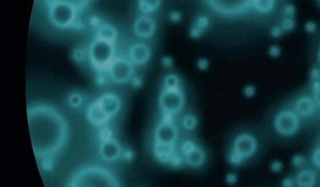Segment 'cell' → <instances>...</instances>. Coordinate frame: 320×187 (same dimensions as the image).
Returning a JSON list of instances; mask_svg holds the SVG:
<instances>
[{"label": "cell", "mask_w": 320, "mask_h": 187, "mask_svg": "<svg viewBox=\"0 0 320 187\" xmlns=\"http://www.w3.org/2000/svg\"><path fill=\"white\" fill-rule=\"evenodd\" d=\"M176 153L175 147L162 146L158 144H154V154L156 158L162 163H168L173 155Z\"/></svg>", "instance_id": "20"}, {"label": "cell", "mask_w": 320, "mask_h": 187, "mask_svg": "<svg viewBox=\"0 0 320 187\" xmlns=\"http://www.w3.org/2000/svg\"><path fill=\"white\" fill-rule=\"evenodd\" d=\"M281 27H282V29H283L284 31H290V30H292L293 27H294V21H293V19L290 18V17H286V18L283 20Z\"/></svg>", "instance_id": "27"}, {"label": "cell", "mask_w": 320, "mask_h": 187, "mask_svg": "<svg viewBox=\"0 0 320 187\" xmlns=\"http://www.w3.org/2000/svg\"><path fill=\"white\" fill-rule=\"evenodd\" d=\"M101 157L108 162H114L123 156V149L120 143L114 137L103 139L100 146Z\"/></svg>", "instance_id": "12"}, {"label": "cell", "mask_w": 320, "mask_h": 187, "mask_svg": "<svg viewBox=\"0 0 320 187\" xmlns=\"http://www.w3.org/2000/svg\"><path fill=\"white\" fill-rule=\"evenodd\" d=\"M283 169V165L279 160H275L270 163V171L273 173H280Z\"/></svg>", "instance_id": "33"}, {"label": "cell", "mask_w": 320, "mask_h": 187, "mask_svg": "<svg viewBox=\"0 0 320 187\" xmlns=\"http://www.w3.org/2000/svg\"><path fill=\"white\" fill-rule=\"evenodd\" d=\"M296 183V180L291 179V178H286L283 180V185L284 186H293Z\"/></svg>", "instance_id": "43"}, {"label": "cell", "mask_w": 320, "mask_h": 187, "mask_svg": "<svg viewBox=\"0 0 320 187\" xmlns=\"http://www.w3.org/2000/svg\"><path fill=\"white\" fill-rule=\"evenodd\" d=\"M178 128L171 120V116L164 115V118L157 124L154 131V144L175 147L178 141Z\"/></svg>", "instance_id": "8"}, {"label": "cell", "mask_w": 320, "mask_h": 187, "mask_svg": "<svg viewBox=\"0 0 320 187\" xmlns=\"http://www.w3.org/2000/svg\"><path fill=\"white\" fill-rule=\"evenodd\" d=\"M86 116L88 121L94 126H104L111 120L101 109L96 101L89 106V108L87 109Z\"/></svg>", "instance_id": "16"}, {"label": "cell", "mask_w": 320, "mask_h": 187, "mask_svg": "<svg viewBox=\"0 0 320 187\" xmlns=\"http://www.w3.org/2000/svg\"><path fill=\"white\" fill-rule=\"evenodd\" d=\"M244 96L246 98H252L255 96V88L253 86H246L244 88Z\"/></svg>", "instance_id": "36"}, {"label": "cell", "mask_w": 320, "mask_h": 187, "mask_svg": "<svg viewBox=\"0 0 320 187\" xmlns=\"http://www.w3.org/2000/svg\"><path fill=\"white\" fill-rule=\"evenodd\" d=\"M95 37L115 43L117 38H118V31H117L116 27H114L111 24H108V23L102 24L97 27Z\"/></svg>", "instance_id": "18"}, {"label": "cell", "mask_w": 320, "mask_h": 187, "mask_svg": "<svg viewBox=\"0 0 320 187\" xmlns=\"http://www.w3.org/2000/svg\"><path fill=\"white\" fill-rule=\"evenodd\" d=\"M163 84H164V88H166V89H177V88H180V80L174 74L167 75L164 78V80H163Z\"/></svg>", "instance_id": "23"}, {"label": "cell", "mask_w": 320, "mask_h": 187, "mask_svg": "<svg viewBox=\"0 0 320 187\" xmlns=\"http://www.w3.org/2000/svg\"><path fill=\"white\" fill-rule=\"evenodd\" d=\"M226 181H227L228 183L234 184V183H236V182L238 181V177H237V175H235V174H228L227 177H226Z\"/></svg>", "instance_id": "41"}, {"label": "cell", "mask_w": 320, "mask_h": 187, "mask_svg": "<svg viewBox=\"0 0 320 187\" xmlns=\"http://www.w3.org/2000/svg\"><path fill=\"white\" fill-rule=\"evenodd\" d=\"M319 61H320V51H319Z\"/></svg>", "instance_id": "45"}, {"label": "cell", "mask_w": 320, "mask_h": 187, "mask_svg": "<svg viewBox=\"0 0 320 187\" xmlns=\"http://www.w3.org/2000/svg\"><path fill=\"white\" fill-rule=\"evenodd\" d=\"M78 9L65 3H53L49 8V20L57 28L67 29L75 25L78 17Z\"/></svg>", "instance_id": "5"}, {"label": "cell", "mask_w": 320, "mask_h": 187, "mask_svg": "<svg viewBox=\"0 0 320 187\" xmlns=\"http://www.w3.org/2000/svg\"><path fill=\"white\" fill-rule=\"evenodd\" d=\"M184 159L189 167L201 168L206 161V153L202 148L195 146L189 152L184 154Z\"/></svg>", "instance_id": "17"}, {"label": "cell", "mask_w": 320, "mask_h": 187, "mask_svg": "<svg viewBox=\"0 0 320 187\" xmlns=\"http://www.w3.org/2000/svg\"><path fill=\"white\" fill-rule=\"evenodd\" d=\"M83 101L84 100H83L82 95H80V93H78V92L70 93L69 97H68V100H67L68 106L70 108H73V109L80 108L82 106V104H83Z\"/></svg>", "instance_id": "25"}, {"label": "cell", "mask_w": 320, "mask_h": 187, "mask_svg": "<svg viewBox=\"0 0 320 187\" xmlns=\"http://www.w3.org/2000/svg\"><path fill=\"white\" fill-rule=\"evenodd\" d=\"M28 123L36 156L49 158L65 145L68 126L57 109L47 105L32 106L28 109Z\"/></svg>", "instance_id": "1"}, {"label": "cell", "mask_w": 320, "mask_h": 187, "mask_svg": "<svg viewBox=\"0 0 320 187\" xmlns=\"http://www.w3.org/2000/svg\"><path fill=\"white\" fill-rule=\"evenodd\" d=\"M72 58L75 61L77 62H82L83 59L85 58V53H84V50L83 49H77L73 51L72 53Z\"/></svg>", "instance_id": "32"}, {"label": "cell", "mask_w": 320, "mask_h": 187, "mask_svg": "<svg viewBox=\"0 0 320 187\" xmlns=\"http://www.w3.org/2000/svg\"><path fill=\"white\" fill-rule=\"evenodd\" d=\"M311 78H312L313 82H319V80H320V69H318L316 67L313 68L311 71Z\"/></svg>", "instance_id": "38"}, {"label": "cell", "mask_w": 320, "mask_h": 187, "mask_svg": "<svg viewBox=\"0 0 320 187\" xmlns=\"http://www.w3.org/2000/svg\"><path fill=\"white\" fill-rule=\"evenodd\" d=\"M312 162L316 168L320 169V147L316 148L312 153Z\"/></svg>", "instance_id": "30"}, {"label": "cell", "mask_w": 320, "mask_h": 187, "mask_svg": "<svg viewBox=\"0 0 320 187\" xmlns=\"http://www.w3.org/2000/svg\"><path fill=\"white\" fill-rule=\"evenodd\" d=\"M300 116L291 110H283L279 112L274 119V128L284 136L294 134L300 128Z\"/></svg>", "instance_id": "10"}, {"label": "cell", "mask_w": 320, "mask_h": 187, "mask_svg": "<svg viewBox=\"0 0 320 187\" xmlns=\"http://www.w3.org/2000/svg\"><path fill=\"white\" fill-rule=\"evenodd\" d=\"M49 3L50 4L65 3V4L71 5L72 7H75L78 10H81V9H84L90 3V0H49Z\"/></svg>", "instance_id": "24"}, {"label": "cell", "mask_w": 320, "mask_h": 187, "mask_svg": "<svg viewBox=\"0 0 320 187\" xmlns=\"http://www.w3.org/2000/svg\"><path fill=\"white\" fill-rule=\"evenodd\" d=\"M253 0H207L208 5L218 14L235 17L252 8Z\"/></svg>", "instance_id": "7"}, {"label": "cell", "mask_w": 320, "mask_h": 187, "mask_svg": "<svg viewBox=\"0 0 320 187\" xmlns=\"http://www.w3.org/2000/svg\"><path fill=\"white\" fill-rule=\"evenodd\" d=\"M281 54V51H280V48L277 45H272L270 48L268 49V55L273 58H277L279 57Z\"/></svg>", "instance_id": "34"}, {"label": "cell", "mask_w": 320, "mask_h": 187, "mask_svg": "<svg viewBox=\"0 0 320 187\" xmlns=\"http://www.w3.org/2000/svg\"><path fill=\"white\" fill-rule=\"evenodd\" d=\"M313 99L317 105V107L320 108V82H314V96Z\"/></svg>", "instance_id": "28"}, {"label": "cell", "mask_w": 320, "mask_h": 187, "mask_svg": "<svg viewBox=\"0 0 320 187\" xmlns=\"http://www.w3.org/2000/svg\"><path fill=\"white\" fill-rule=\"evenodd\" d=\"M316 108L317 105L312 97H302L294 103L293 111L300 116V118H308L315 113Z\"/></svg>", "instance_id": "15"}, {"label": "cell", "mask_w": 320, "mask_h": 187, "mask_svg": "<svg viewBox=\"0 0 320 187\" xmlns=\"http://www.w3.org/2000/svg\"><path fill=\"white\" fill-rule=\"evenodd\" d=\"M276 6V0H253L252 8L260 13V14H267L270 13Z\"/></svg>", "instance_id": "22"}, {"label": "cell", "mask_w": 320, "mask_h": 187, "mask_svg": "<svg viewBox=\"0 0 320 187\" xmlns=\"http://www.w3.org/2000/svg\"><path fill=\"white\" fill-rule=\"evenodd\" d=\"M257 150V141L254 135L243 132L236 136L232 152L230 154V162L234 166H240L243 161L252 157Z\"/></svg>", "instance_id": "4"}, {"label": "cell", "mask_w": 320, "mask_h": 187, "mask_svg": "<svg viewBox=\"0 0 320 187\" xmlns=\"http://www.w3.org/2000/svg\"><path fill=\"white\" fill-rule=\"evenodd\" d=\"M88 59L95 69L108 71L115 59V43L95 37L88 48Z\"/></svg>", "instance_id": "3"}, {"label": "cell", "mask_w": 320, "mask_h": 187, "mask_svg": "<svg viewBox=\"0 0 320 187\" xmlns=\"http://www.w3.org/2000/svg\"><path fill=\"white\" fill-rule=\"evenodd\" d=\"M316 173L312 170L305 169L299 172L296 178V184L301 187H312L316 184Z\"/></svg>", "instance_id": "19"}, {"label": "cell", "mask_w": 320, "mask_h": 187, "mask_svg": "<svg viewBox=\"0 0 320 187\" xmlns=\"http://www.w3.org/2000/svg\"><path fill=\"white\" fill-rule=\"evenodd\" d=\"M110 79L116 84L131 82L134 75V64L125 57H118L113 60L108 68Z\"/></svg>", "instance_id": "9"}, {"label": "cell", "mask_w": 320, "mask_h": 187, "mask_svg": "<svg viewBox=\"0 0 320 187\" xmlns=\"http://www.w3.org/2000/svg\"><path fill=\"white\" fill-rule=\"evenodd\" d=\"M283 29H282V27L280 26H276V27H274L272 30H270V35L272 36H274V37H279V36H281L282 34H283Z\"/></svg>", "instance_id": "37"}, {"label": "cell", "mask_w": 320, "mask_h": 187, "mask_svg": "<svg viewBox=\"0 0 320 187\" xmlns=\"http://www.w3.org/2000/svg\"><path fill=\"white\" fill-rule=\"evenodd\" d=\"M156 31V22L149 15H141L135 19L133 23L134 34L143 39L152 37Z\"/></svg>", "instance_id": "11"}, {"label": "cell", "mask_w": 320, "mask_h": 187, "mask_svg": "<svg viewBox=\"0 0 320 187\" xmlns=\"http://www.w3.org/2000/svg\"><path fill=\"white\" fill-rule=\"evenodd\" d=\"M285 14H286V17L292 18V16H293V14H294V9H293V7H291V6L286 7V8H285Z\"/></svg>", "instance_id": "42"}, {"label": "cell", "mask_w": 320, "mask_h": 187, "mask_svg": "<svg viewBox=\"0 0 320 187\" xmlns=\"http://www.w3.org/2000/svg\"><path fill=\"white\" fill-rule=\"evenodd\" d=\"M151 49L145 42L133 43L128 51V59L134 65H144L151 58Z\"/></svg>", "instance_id": "14"}, {"label": "cell", "mask_w": 320, "mask_h": 187, "mask_svg": "<svg viewBox=\"0 0 320 187\" xmlns=\"http://www.w3.org/2000/svg\"><path fill=\"white\" fill-rule=\"evenodd\" d=\"M306 28V31L308 33H314L316 31V24L314 22H308L305 26Z\"/></svg>", "instance_id": "39"}, {"label": "cell", "mask_w": 320, "mask_h": 187, "mask_svg": "<svg viewBox=\"0 0 320 187\" xmlns=\"http://www.w3.org/2000/svg\"><path fill=\"white\" fill-rule=\"evenodd\" d=\"M171 63H173V61H171V59L168 58V57H165V58L162 59V64H163L164 66H166V67H169V66L171 65Z\"/></svg>", "instance_id": "44"}, {"label": "cell", "mask_w": 320, "mask_h": 187, "mask_svg": "<svg viewBox=\"0 0 320 187\" xmlns=\"http://www.w3.org/2000/svg\"><path fill=\"white\" fill-rule=\"evenodd\" d=\"M195 146H196V145H195L193 142H191V141H185L184 143L182 144V146H181V151H182L183 155L186 154L187 152H189V151H190L191 149H193Z\"/></svg>", "instance_id": "29"}, {"label": "cell", "mask_w": 320, "mask_h": 187, "mask_svg": "<svg viewBox=\"0 0 320 187\" xmlns=\"http://www.w3.org/2000/svg\"><path fill=\"white\" fill-rule=\"evenodd\" d=\"M159 107L162 113L166 116H174L180 113L184 107L185 98L180 88L166 89L164 88L159 96Z\"/></svg>", "instance_id": "6"}, {"label": "cell", "mask_w": 320, "mask_h": 187, "mask_svg": "<svg viewBox=\"0 0 320 187\" xmlns=\"http://www.w3.org/2000/svg\"><path fill=\"white\" fill-rule=\"evenodd\" d=\"M182 125L186 130H192L198 125V119L193 115H186L184 118H183Z\"/></svg>", "instance_id": "26"}, {"label": "cell", "mask_w": 320, "mask_h": 187, "mask_svg": "<svg viewBox=\"0 0 320 187\" xmlns=\"http://www.w3.org/2000/svg\"><path fill=\"white\" fill-rule=\"evenodd\" d=\"M70 186H119L117 178L107 169L89 166L81 169L70 180Z\"/></svg>", "instance_id": "2"}, {"label": "cell", "mask_w": 320, "mask_h": 187, "mask_svg": "<svg viewBox=\"0 0 320 187\" xmlns=\"http://www.w3.org/2000/svg\"><path fill=\"white\" fill-rule=\"evenodd\" d=\"M198 66H199L200 69L206 71V69L209 67V61H208L207 59L203 58V59H201V60L198 62Z\"/></svg>", "instance_id": "40"}, {"label": "cell", "mask_w": 320, "mask_h": 187, "mask_svg": "<svg viewBox=\"0 0 320 187\" xmlns=\"http://www.w3.org/2000/svg\"><path fill=\"white\" fill-rule=\"evenodd\" d=\"M161 5V0H139L138 6L142 14L150 15L158 11Z\"/></svg>", "instance_id": "21"}, {"label": "cell", "mask_w": 320, "mask_h": 187, "mask_svg": "<svg viewBox=\"0 0 320 187\" xmlns=\"http://www.w3.org/2000/svg\"><path fill=\"white\" fill-rule=\"evenodd\" d=\"M181 162H182V157L176 152L174 155H173V157L170 158V160H169V165H171L173 167H179L180 165H181Z\"/></svg>", "instance_id": "35"}, {"label": "cell", "mask_w": 320, "mask_h": 187, "mask_svg": "<svg viewBox=\"0 0 320 187\" xmlns=\"http://www.w3.org/2000/svg\"><path fill=\"white\" fill-rule=\"evenodd\" d=\"M96 102L110 119L115 117L122 108L121 99L112 92L105 93L99 100H96Z\"/></svg>", "instance_id": "13"}, {"label": "cell", "mask_w": 320, "mask_h": 187, "mask_svg": "<svg viewBox=\"0 0 320 187\" xmlns=\"http://www.w3.org/2000/svg\"><path fill=\"white\" fill-rule=\"evenodd\" d=\"M291 162H292V166H293V167H296V168H301L302 166L305 165L306 159H305V157L302 156V155H294V156L292 157Z\"/></svg>", "instance_id": "31"}]
</instances>
